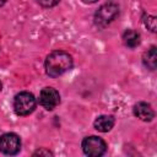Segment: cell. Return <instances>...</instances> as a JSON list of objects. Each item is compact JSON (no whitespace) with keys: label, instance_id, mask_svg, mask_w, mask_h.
Masks as SVG:
<instances>
[{"label":"cell","instance_id":"1","mask_svg":"<svg viewBox=\"0 0 157 157\" xmlns=\"http://www.w3.org/2000/svg\"><path fill=\"white\" fill-rule=\"evenodd\" d=\"M74 65L72 58L64 50H54L47 58L44 63L45 72L50 77H58L66 71L71 70Z\"/></svg>","mask_w":157,"mask_h":157},{"label":"cell","instance_id":"2","mask_svg":"<svg viewBox=\"0 0 157 157\" xmlns=\"http://www.w3.org/2000/svg\"><path fill=\"white\" fill-rule=\"evenodd\" d=\"M119 15V6L115 2H105L94 13V23L96 26L104 28L110 22H113Z\"/></svg>","mask_w":157,"mask_h":157},{"label":"cell","instance_id":"3","mask_svg":"<svg viewBox=\"0 0 157 157\" xmlns=\"http://www.w3.org/2000/svg\"><path fill=\"white\" fill-rule=\"evenodd\" d=\"M36 105H37L36 98L29 92H26V91L20 92L13 98V110L17 115L25 117L31 114L36 109Z\"/></svg>","mask_w":157,"mask_h":157},{"label":"cell","instance_id":"4","mask_svg":"<svg viewBox=\"0 0 157 157\" xmlns=\"http://www.w3.org/2000/svg\"><path fill=\"white\" fill-rule=\"evenodd\" d=\"M82 151L86 156L99 157L107 151V144L98 136H87L82 140Z\"/></svg>","mask_w":157,"mask_h":157},{"label":"cell","instance_id":"5","mask_svg":"<svg viewBox=\"0 0 157 157\" xmlns=\"http://www.w3.org/2000/svg\"><path fill=\"white\" fill-rule=\"evenodd\" d=\"M21 150V140L18 135L13 132H7L0 136V152L4 155H16Z\"/></svg>","mask_w":157,"mask_h":157},{"label":"cell","instance_id":"6","mask_svg":"<svg viewBox=\"0 0 157 157\" xmlns=\"http://www.w3.org/2000/svg\"><path fill=\"white\" fill-rule=\"evenodd\" d=\"M60 103V94L53 87H45L39 93V104L47 110H53Z\"/></svg>","mask_w":157,"mask_h":157},{"label":"cell","instance_id":"7","mask_svg":"<svg viewBox=\"0 0 157 157\" xmlns=\"http://www.w3.org/2000/svg\"><path fill=\"white\" fill-rule=\"evenodd\" d=\"M134 115L142 121H151L155 118V112L148 103L139 102L134 105Z\"/></svg>","mask_w":157,"mask_h":157},{"label":"cell","instance_id":"8","mask_svg":"<svg viewBox=\"0 0 157 157\" xmlns=\"http://www.w3.org/2000/svg\"><path fill=\"white\" fill-rule=\"evenodd\" d=\"M94 129L101 132H108L114 126V118L112 115H99L94 123Z\"/></svg>","mask_w":157,"mask_h":157},{"label":"cell","instance_id":"9","mask_svg":"<svg viewBox=\"0 0 157 157\" xmlns=\"http://www.w3.org/2000/svg\"><path fill=\"white\" fill-rule=\"evenodd\" d=\"M123 42L128 48H136L141 42L140 33L134 29H126L123 33Z\"/></svg>","mask_w":157,"mask_h":157},{"label":"cell","instance_id":"10","mask_svg":"<svg viewBox=\"0 0 157 157\" xmlns=\"http://www.w3.org/2000/svg\"><path fill=\"white\" fill-rule=\"evenodd\" d=\"M142 61H144L145 66L150 70H155L157 67V52H156L155 45H152L147 52H145V54L142 56Z\"/></svg>","mask_w":157,"mask_h":157},{"label":"cell","instance_id":"11","mask_svg":"<svg viewBox=\"0 0 157 157\" xmlns=\"http://www.w3.org/2000/svg\"><path fill=\"white\" fill-rule=\"evenodd\" d=\"M144 22H145V26H146L151 32H156V17H155V16L145 15V16H144Z\"/></svg>","mask_w":157,"mask_h":157},{"label":"cell","instance_id":"12","mask_svg":"<svg viewBox=\"0 0 157 157\" xmlns=\"http://www.w3.org/2000/svg\"><path fill=\"white\" fill-rule=\"evenodd\" d=\"M60 0H37V2L44 7H53L55 6Z\"/></svg>","mask_w":157,"mask_h":157},{"label":"cell","instance_id":"13","mask_svg":"<svg viewBox=\"0 0 157 157\" xmlns=\"http://www.w3.org/2000/svg\"><path fill=\"white\" fill-rule=\"evenodd\" d=\"M33 156H53V153L49 151V150H44V148H40V150H37Z\"/></svg>","mask_w":157,"mask_h":157},{"label":"cell","instance_id":"14","mask_svg":"<svg viewBox=\"0 0 157 157\" xmlns=\"http://www.w3.org/2000/svg\"><path fill=\"white\" fill-rule=\"evenodd\" d=\"M97 0H82V2H85V4H93V2H96Z\"/></svg>","mask_w":157,"mask_h":157},{"label":"cell","instance_id":"15","mask_svg":"<svg viewBox=\"0 0 157 157\" xmlns=\"http://www.w3.org/2000/svg\"><path fill=\"white\" fill-rule=\"evenodd\" d=\"M6 1H7V0H0V7H1V6H2V5L6 2Z\"/></svg>","mask_w":157,"mask_h":157},{"label":"cell","instance_id":"16","mask_svg":"<svg viewBox=\"0 0 157 157\" xmlns=\"http://www.w3.org/2000/svg\"><path fill=\"white\" fill-rule=\"evenodd\" d=\"M0 91H1V83H0Z\"/></svg>","mask_w":157,"mask_h":157}]
</instances>
